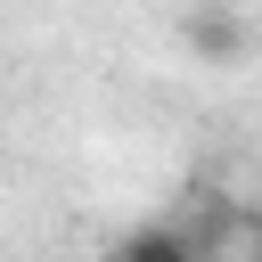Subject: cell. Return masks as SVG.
<instances>
[{"label":"cell","instance_id":"cell-1","mask_svg":"<svg viewBox=\"0 0 262 262\" xmlns=\"http://www.w3.org/2000/svg\"><path fill=\"white\" fill-rule=\"evenodd\" d=\"M172 33H180L196 57H221V66H229V57H246V25H237L229 8H196V16H180Z\"/></svg>","mask_w":262,"mask_h":262},{"label":"cell","instance_id":"cell-2","mask_svg":"<svg viewBox=\"0 0 262 262\" xmlns=\"http://www.w3.org/2000/svg\"><path fill=\"white\" fill-rule=\"evenodd\" d=\"M106 262H205V254H196V237H188V229L147 221V229H131V237H115V254H106Z\"/></svg>","mask_w":262,"mask_h":262},{"label":"cell","instance_id":"cell-3","mask_svg":"<svg viewBox=\"0 0 262 262\" xmlns=\"http://www.w3.org/2000/svg\"><path fill=\"white\" fill-rule=\"evenodd\" d=\"M254 262H262V246H254Z\"/></svg>","mask_w":262,"mask_h":262}]
</instances>
